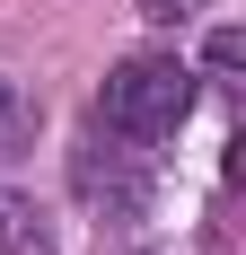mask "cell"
Instances as JSON below:
<instances>
[{
  "mask_svg": "<svg viewBox=\"0 0 246 255\" xmlns=\"http://www.w3.org/2000/svg\"><path fill=\"white\" fill-rule=\"evenodd\" d=\"M71 194L97 211L106 229H141V220H149V194H158V185H149V158L97 124V132L71 150Z\"/></svg>",
  "mask_w": 246,
  "mask_h": 255,
  "instance_id": "7a4b0ae2",
  "label": "cell"
},
{
  "mask_svg": "<svg viewBox=\"0 0 246 255\" xmlns=\"http://www.w3.org/2000/svg\"><path fill=\"white\" fill-rule=\"evenodd\" d=\"M132 9H141V18H158V26H185L202 0H132Z\"/></svg>",
  "mask_w": 246,
  "mask_h": 255,
  "instance_id": "5b68a950",
  "label": "cell"
},
{
  "mask_svg": "<svg viewBox=\"0 0 246 255\" xmlns=\"http://www.w3.org/2000/svg\"><path fill=\"white\" fill-rule=\"evenodd\" d=\"M26 132H35V106L18 97V79H0V150H18Z\"/></svg>",
  "mask_w": 246,
  "mask_h": 255,
  "instance_id": "277c9868",
  "label": "cell"
},
{
  "mask_svg": "<svg viewBox=\"0 0 246 255\" xmlns=\"http://www.w3.org/2000/svg\"><path fill=\"white\" fill-rule=\"evenodd\" d=\"M238 53H246V44H238V26H220V35H211V71L229 79V71H238Z\"/></svg>",
  "mask_w": 246,
  "mask_h": 255,
  "instance_id": "8992f818",
  "label": "cell"
},
{
  "mask_svg": "<svg viewBox=\"0 0 246 255\" xmlns=\"http://www.w3.org/2000/svg\"><path fill=\"white\" fill-rule=\"evenodd\" d=\"M0 255H53V229L26 194H0Z\"/></svg>",
  "mask_w": 246,
  "mask_h": 255,
  "instance_id": "3957f363",
  "label": "cell"
},
{
  "mask_svg": "<svg viewBox=\"0 0 246 255\" xmlns=\"http://www.w3.org/2000/svg\"><path fill=\"white\" fill-rule=\"evenodd\" d=\"M185 115H194V71H185L176 53H132V62H115L106 88H97V124L115 132V141H132V150L176 141Z\"/></svg>",
  "mask_w": 246,
  "mask_h": 255,
  "instance_id": "6da1fadb",
  "label": "cell"
}]
</instances>
